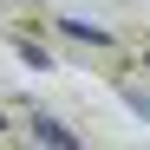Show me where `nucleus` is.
<instances>
[{"label":"nucleus","instance_id":"f257e3e1","mask_svg":"<svg viewBox=\"0 0 150 150\" xmlns=\"http://www.w3.org/2000/svg\"><path fill=\"white\" fill-rule=\"evenodd\" d=\"M33 137H39V144H65V150H79V144H85V137L72 131V124H59V117H33Z\"/></svg>","mask_w":150,"mask_h":150}]
</instances>
